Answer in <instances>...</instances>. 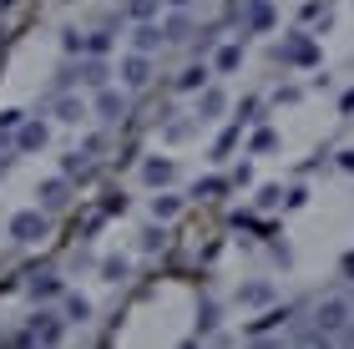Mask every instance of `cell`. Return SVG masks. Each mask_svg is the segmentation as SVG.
Returning <instances> with one entry per match:
<instances>
[{"instance_id":"obj_24","label":"cell","mask_w":354,"mask_h":349,"mask_svg":"<svg viewBox=\"0 0 354 349\" xmlns=\"http://www.w3.org/2000/svg\"><path fill=\"white\" fill-rule=\"evenodd\" d=\"M21 126V112H0V132H15Z\"/></svg>"},{"instance_id":"obj_20","label":"cell","mask_w":354,"mask_h":349,"mask_svg":"<svg viewBox=\"0 0 354 349\" xmlns=\"http://www.w3.org/2000/svg\"><path fill=\"white\" fill-rule=\"evenodd\" d=\"M102 274H106L111 283H122V279H127V258H106V263H102Z\"/></svg>"},{"instance_id":"obj_22","label":"cell","mask_w":354,"mask_h":349,"mask_svg":"<svg viewBox=\"0 0 354 349\" xmlns=\"http://www.w3.org/2000/svg\"><path fill=\"white\" fill-rule=\"evenodd\" d=\"M66 314H71V319H86V314H91V304H86L82 294H71V299H66Z\"/></svg>"},{"instance_id":"obj_25","label":"cell","mask_w":354,"mask_h":349,"mask_svg":"<svg viewBox=\"0 0 354 349\" xmlns=\"http://www.w3.org/2000/svg\"><path fill=\"white\" fill-rule=\"evenodd\" d=\"M203 193H207V198H218V193H223V182H218V178H207V182H198V198H203Z\"/></svg>"},{"instance_id":"obj_13","label":"cell","mask_w":354,"mask_h":349,"mask_svg":"<svg viewBox=\"0 0 354 349\" xmlns=\"http://www.w3.org/2000/svg\"><path fill=\"white\" fill-rule=\"evenodd\" d=\"M223 112V91L218 86H207L203 97H198V117H218Z\"/></svg>"},{"instance_id":"obj_9","label":"cell","mask_w":354,"mask_h":349,"mask_svg":"<svg viewBox=\"0 0 354 349\" xmlns=\"http://www.w3.org/2000/svg\"><path fill=\"white\" fill-rule=\"evenodd\" d=\"M142 178H147L152 187H167V182L177 178V167L167 162V157H152V162H142Z\"/></svg>"},{"instance_id":"obj_4","label":"cell","mask_w":354,"mask_h":349,"mask_svg":"<svg viewBox=\"0 0 354 349\" xmlns=\"http://www.w3.org/2000/svg\"><path fill=\"white\" fill-rule=\"evenodd\" d=\"M279 56L288 61V66H314V61H319V51H314L309 36H288V41L279 46Z\"/></svg>"},{"instance_id":"obj_5","label":"cell","mask_w":354,"mask_h":349,"mask_svg":"<svg viewBox=\"0 0 354 349\" xmlns=\"http://www.w3.org/2000/svg\"><path fill=\"white\" fill-rule=\"evenodd\" d=\"M96 112H102V122H122L127 117V97L111 86H96Z\"/></svg>"},{"instance_id":"obj_6","label":"cell","mask_w":354,"mask_h":349,"mask_svg":"<svg viewBox=\"0 0 354 349\" xmlns=\"http://www.w3.org/2000/svg\"><path fill=\"white\" fill-rule=\"evenodd\" d=\"M30 344H61V324L51 319V314H36V324H30Z\"/></svg>"},{"instance_id":"obj_12","label":"cell","mask_w":354,"mask_h":349,"mask_svg":"<svg viewBox=\"0 0 354 349\" xmlns=\"http://www.w3.org/2000/svg\"><path fill=\"white\" fill-rule=\"evenodd\" d=\"M238 299H243L248 309H259V304H268V299H273V283H248V289L238 294Z\"/></svg>"},{"instance_id":"obj_3","label":"cell","mask_w":354,"mask_h":349,"mask_svg":"<svg viewBox=\"0 0 354 349\" xmlns=\"http://www.w3.org/2000/svg\"><path fill=\"white\" fill-rule=\"evenodd\" d=\"M147 82H152V61H147V51L122 56V86H147Z\"/></svg>"},{"instance_id":"obj_14","label":"cell","mask_w":354,"mask_h":349,"mask_svg":"<svg viewBox=\"0 0 354 349\" xmlns=\"http://www.w3.org/2000/svg\"><path fill=\"white\" fill-rule=\"evenodd\" d=\"M157 6H162V0H127V15H132V21H152Z\"/></svg>"},{"instance_id":"obj_21","label":"cell","mask_w":354,"mask_h":349,"mask_svg":"<svg viewBox=\"0 0 354 349\" xmlns=\"http://www.w3.org/2000/svg\"><path fill=\"white\" fill-rule=\"evenodd\" d=\"M238 61H243V51H238V46H223V51H218V66H223V71H233Z\"/></svg>"},{"instance_id":"obj_11","label":"cell","mask_w":354,"mask_h":349,"mask_svg":"<svg viewBox=\"0 0 354 349\" xmlns=\"http://www.w3.org/2000/svg\"><path fill=\"white\" fill-rule=\"evenodd\" d=\"M56 117H61V122H82V117H86L82 97H56Z\"/></svg>"},{"instance_id":"obj_19","label":"cell","mask_w":354,"mask_h":349,"mask_svg":"<svg viewBox=\"0 0 354 349\" xmlns=\"http://www.w3.org/2000/svg\"><path fill=\"white\" fill-rule=\"evenodd\" d=\"M177 208H183L177 198H152V213H157V218H177Z\"/></svg>"},{"instance_id":"obj_8","label":"cell","mask_w":354,"mask_h":349,"mask_svg":"<svg viewBox=\"0 0 354 349\" xmlns=\"http://www.w3.org/2000/svg\"><path fill=\"white\" fill-rule=\"evenodd\" d=\"M36 198H41V208H51V213H56V208H66V178H46Z\"/></svg>"},{"instance_id":"obj_15","label":"cell","mask_w":354,"mask_h":349,"mask_svg":"<svg viewBox=\"0 0 354 349\" xmlns=\"http://www.w3.org/2000/svg\"><path fill=\"white\" fill-rule=\"evenodd\" d=\"M162 41H187V15H167V26H162Z\"/></svg>"},{"instance_id":"obj_26","label":"cell","mask_w":354,"mask_h":349,"mask_svg":"<svg viewBox=\"0 0 354 349\" xmlns=\"http://www.w3.org/2000/svg\"><path fill=\"white\" fill-rule=\"evenodd\" d=\"M167 6H172V10H187V6H192V0H167Z\"/></svg>"},{"instance_id":"obj_10","label":"cell","mask_w":354,"mask_h":349,"mask_svg":"<svg viewBox=\"0 0 354 349\" xmlns=\"http://www.w3.org/2000/svg\"><path fill=\"white\" fill-rule=\"evenodd\" d=\"M132 46H137V51H157V46H162V26L137 21V30H132Z\"/></svg>"},{"instance_id":"obj_2","label":"cell","mask_w":354,"mask_h":349,"mask_svg":"<svg viewBox=\"0 0 354 349\" xmlns=\"http://www.w3.org/2000/svg\"><path fill=\"white\" fill-rule=\"evenodd\" d=\"M10 238H21V243H41V238H46V213H15L10 218Z\"/></svg>"},{"instance_id":"obj_16","label":"cell","mask_w":354,"mask_h":349,"mask_svg":"<svg viewBox=\"0 0 354 349\" xmlns=\"http://www.w3.org/2000/svg\"><path fill=\"white\" fill-rule=\"evenodd\" d=\"M82 82H86V86H102V82H106V66H102V56H91L86 66H82Z\"/></svg>"},{"instance_id":"obj_18","label":"cell","mask_w":354,"mask_h":349,"mask_svg":"<svg viewBox=\"0 0 354 349\" xmlns=\"http://www.w3.org/2000/svg\"><path fill=\"white\" fill-rule=\"evenodd\" d=\"M30 294H36V299H56L61 283H56V279H36V283H30Z\"/></svg>"},{"instance_id":"obj_17","label":"cell","mask_w":354,"mask_h":349,"mask_svg":"<svg viewBox=\"0 0 354 349\" xmlns=\"http://www.w3.org/2000/svg\"><path fill=\"white\" fill-rule=\"evenodd\" d=\"M203 82H207V66H187L183 76H177V86H183V91H198Z\"/></svg>"},{"instance_id":"obj_7","label":"cell","mask_w":354,"mask_h":349,"mask_svg":"<svg viewBox=\"0 0 354 349\" xmlns=\"http://www.w3.org/2000/svg\"><path fill=\"white\" fill-rule=\"evenodd\" d=\"M15 147H21V152L46 147V126L41 122H21V126H15Z\"/></svg>"},{"instance_id":"obj_23","label":"cell","mask_w":354,"mask_h":349,"mask_svg":"<svg viewBox=\"0 0 354 349\" xmlns=\"http://www.w3.org/2000/svg\"><path fill=\"white\" fill-rule=\"evenodd\" d=\"M76 172H86V157H82V152L66 157V178H76Z\"/></svg>"},{"instance_id":"obj_1","label":"cell","mask_w":354,"mask_h":349,"mask_svg":"<svg viewBox=\"0 0 354 349\" xmlns=\"http://www.w3.org/2000/svg\"><path fill=\"white\" fill-rule=\"evenodd\" d=\"M344 319H349V304H344V299H324V304H319V314H314V334H309V339L334 334Z\"/></svg>"}]
</instances>
